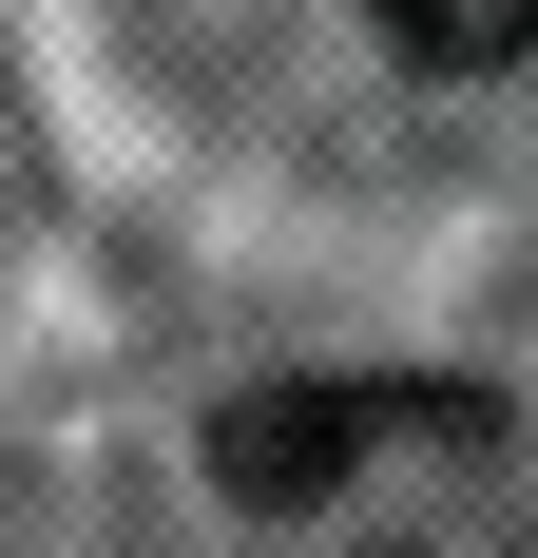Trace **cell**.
<instances>
[{
    "mask_svg": "<svg viewBox=\"0 0 538 558\" xmlns=\"http://www.w3.org/2000/svg\"><path fill=\"white\" fill-rule=\"evenodd\" d=\"M424 424H481L462 386H250L212 424V482L231 501H327L366 444H424Z\"/></svg>",
    "mask_w": 538,
    "mask_h": 558,
    "instance_id": "obj_1",
    "label": "cell"
},
{
    "mask_svg": "<svg viewBox=\"0 0 538 558\" xmlns=\"http://www.w3.org/2000/svg\"><path fill=\"white\" fill-rule=\"evenodd\" d=\"M404 58H442V77H500V58H538V0H366Z\"/></svg>",
    "mask_w": 538,
    "mask_h": 558,
    "instance_id": "obj_2",
    "label": "cell"
}]
</instances>
